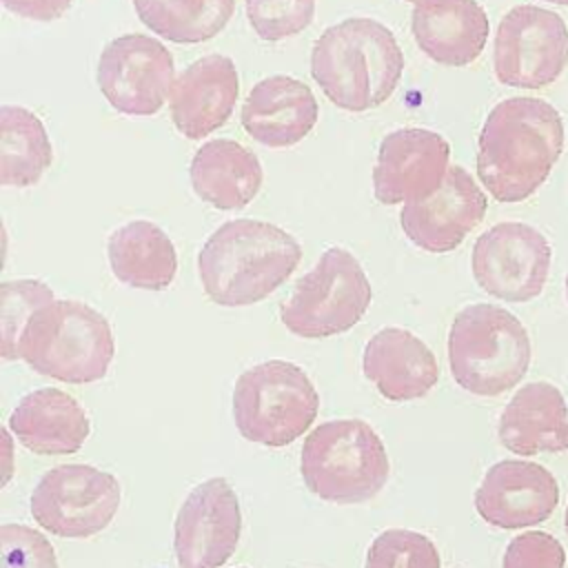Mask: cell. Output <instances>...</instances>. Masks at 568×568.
Masks as SVG:
<instances>
[{"label":"cell","instance_id":"obj_17","mask_svg":"<svg viewBox=\"0 0 568 568\" xmlns=\"http://www.w3.org/2000/svg\"><path fill=\"white\" fill-rule=\"evenodd\" d=\"M240 93L235 62L222 53H209L191 62L173 82L169 113L175 129L200 140L224 126Z\"/></svg>","mask_w":568,"mask_h":568},{"label":"cell","instance_id":"obj_1","mask_svg":"<svg viewBox=\"0 0 568 568\" xmlns=\"http://www.w3.org/2000/svg\"><path fill=\"white\" fill-rule=\"evenodd\" d=\"M564 151V120L541 98H506L484 120L477 173L497 202L530 197Z\"/></svg>","mask_w":568,"mask_h":568},{"label":"cell","instance_id":"obj_25","mask_svg":"<svg viewBox=\"0 0 568 568\" xmlns=\"http://www.w3.org/2000/svg\"><path fill=\"white\" fill-rule=\"evenodd\" d=\"M53 162V146L42 120L18 104L0 106V184L33 186Z\"/></svg>","mask_w":568,"mask_h":568},{"label":"cell","instance_id":"obj_13","mask_svg":"<svg viewBox=\"0 0 568 568\" xmlns=\"http://www.w3.org/2000/svg\"><path fill=\"white\" fill-rule=\"evenodd\" d=\"M242 530L240 501L224 477L197 484L175 517V557L180 568H220L235 552Z\"/></svg>","mask_w":568,"mask_h":568},{"label":"cell","instance_id":"obj_20","mask_svg":"<svg viewBox=\"0 0 568 568\" xmlns=\"http://www.w3.org/2000/svg\"><path fill=\"white\" fill-rule=\"evenodd\" d=\"M413 38L422 53L444 67H466L488 40V16L477 0H433L415 4Z\"/></svg>","mask_w":568,"mask_h":568},{"label":"cell","instance_id":"obj_29","mask_svg":"<svg viewBox=\"0 0 568 568\" xmlns=\"http://www.w3.org/2000/svg\"><path fill=\"white\" fill-rule=\"evenodd\" d=\"M253 31L266 42L302 33L315 16V0H244Z\"/></svg>","mask_w":568,"mask_h":568},{"label":"cell","instance_id":"obj_7","mask_svg":"<svg viewBox=\"0 0 568 568\" xmlns=\"http://www.w3.org/2000/svg\"><path fill=\"white\" fill-rule=\"evenodd\" d=\"M320 395L293 362L268 359L244 371L233 388V419L240 435L260 446L293 444L317 417Z\"/></svg>","mask_w":568,"mask_h":568},{"label":"cell","instance_id":"obj_36","mask_svg":"<svg viewBox=\"0 0 568 568\" xmlns=\"http://www.w3.org/2000/svg\"><path fill=\"white\" fill-rule=\"evenodd\" d=\"M566 297H568V275H566Z\"/></svg>","mask_w":568,"mask_h":568},{"label":"cell","instance_id":"obj_23","mask_svg":"<svg viewBox=\"0 0 568 568\" xmlns=\"http://www.w3.org/2000/svg\"><path fill=\"white\" fill-rule=\"evenodd\" d=\"M193 191L220 211L244 209L260 191L264 173L257 155L235 140L202 144L189 166Z\"/></svg>","mask_w":568,"mask_h":568},{"label":"cell","instance_id":"obj_18","mask_svg":"<svg viewBox=\"0 0 568 568\" xmlns=\"http://www.w3.org/2000/svg\"><path fill=\"white\" fill-rule=\"evenodd\" d=\"M320 106L308 84L291 75L260 80L242 104L240 120L246 133L268 146L284 149L302 142L317 124Z\"/></svg>","mask_w":568,"mask_h":568},{"label":"cell","instance_id":"obj_19","mask_svg":"<svg viewBox=\"0 0 568 568\" xmlns=\"http://www.w3.org/2000/svg\"><path fill=\"white\" fill-rule=\"evenodd\" d=\"M362 371L390 402L419 399L439 377L435 353L415 333L399 326H384L366 342Z\"/></svg>","mask_w":568,"mask_h":568},{"label":"cell","instance_id":"obj_16","mask_svg":"<svg viewBox=\"0 0 568 568\" xmlns=\"http://www.w3.org/2000/svg\"><path fill=\"white\" fill-rule=\"evenodd\" d=\"M559 501L555 475L535 462L501 459L493 464L475 490L479 517L504 530L546 521Z\"/></svg>","mask_w":568,"mask_h":568},{"label":"cell","instance_id":"obj_8","mask_svg":"<svg viewBox=\"0 0 568 568\" xmlns=\"http://www.w3.org/2000/svg\"><path fill=\"white\" fill-rule=\"evenodd\" d=\"M373 286L359 260L342 248H326L297 280L280 320L297 337L320 339L351 331L368 311Z\"/></svg>","mask_w":568,"mask_h":568},{"label":"cell","instance_id":"obj_3","mask_svg":"<svg viewBox=\"0 0 568 568\" xmlns=\"http://www.w3.org/2000/svg\"><path fill=\"white\" fill-rule=\"evenodd\" d=\"M404 53L395 33L373 18H346L313 44L311 73L324 95L344 111L382 106L397 89Z\"/></svg>","mask_w":568,"mask_h":568},{"label":"cell","instance_id":"obj_31","mask_svg":"<svg viewBox=\"0 0 568 568\" xmlns=\"http://www.w3.org/2000/svg\"><path fill=\"white\" fill-rule=\"evenodd\" d=\"M566 550L557 537L541 530L521 532L506 546L501 568H564Z\"/></svg>","mask_w":568,"mask_h":568},{"label":"cell","instance_id":"obj_21","mask_svg":"<svg viewBox=\"0 0 568 568\" xmlns=\"http://www.w3.org/2000/svg\"><path fill=\"white\" fill-rule=\"evenodd\" d=\"M9 430L36 455H73L87 442L91 424L75 397L44 386L18 402L9 415Z\"/></svg>","mask_w":568,"mask_h":568},{"label":"cell","instance_id":"obj_9","mask_svg":"<svg viewBox=\"0 0 568 568\" xmlns=\"http://www.w3.org/2000/svg\"><path fill=\"white\" fill-rule=\"evenodd\" d=\"M31 517L47 532L84 539L102 532L120 506L115 475L89 464L47 470L31 493Z\"/></svg>","mask_w":568,"mask_h":568},{"label":"cell","instance_id":"obj_6","mask_svg":"<svg viewBox=\"0 0 568 568\" xmlns=\"http://www.w3.org/2000/svg\"><path fill=\"white\" fill-rule=\"evenodd\" d=\"M300 473L324 501L362 504L373 499L390 475L384 442L364 419H331L302 444Z\"/></svg>","mask_w":568,"mask_h":568},{"label":"cell","instance_id":"obj_27","mask_svg":"<svg viewBox=\"0 0 568 568\" xmlns=\"http://www.w3.org/2000/svg\"><path fill=\"white\" fill-rule=\"evenodd\" d=\"M0 328H2V357L18 359L20 357V339L22 333L44 304L53 302V291L40 280H7L0 284Z\"/></svg>","mask_w":568,"mask_h":568},{"label":"cell","instance_id":"obj_26","mask_svg":"<svg viewBox=\"0 0 568 568\" xmlns=\"http://www.w3.org/2000/svg\"><path fill=\"white\" fill-rule=\"evenodd\" d=\"M144 27L175 44L215 38L233 18L235 0H133Z\"/></svg>","mask_w":568,"mask_h":568},{"label":"cell","instance_id":"obj_35","mask_svg":"<svg viewBox=\"0 0 568 568\" xmlns=\"http://www.w3.org/2000/svg\"><path fill=\"white\" fill-rule=\"evenodd\" d=\"M566 532H568V506H566Z\"/></svg>","mask_w":568,"mask_h":568},{"label":"cell","instance_id":"obj_22","mask_svg":"<svg viewBox=\"0 0 568 568\" xmlns=\"http://www.w3.org/2000/svg\"><path fill=\"white\" fill-rule=\"evenodd\" d=\"M499 442L515 455L568 450V406L548 382L524 384L499 417Z\"/></svg>","mask_w":568,"mask_h":568},{"label":"cell","instance_id":"obj_4","mask_svg":"<svg viewBox=\"0 0 568 568\" xmlns=\"http://www.w3.org/2000/svg\"><path fill=\"white\" fill-rule=\"evenodd\" d=\"M115 339L109 320L78 300H53L33 313L20 357L40 375L64 384L102 379L113 362Z\"/></svg>","mask_w":568,"mask_h":568},{"label":"cell","instance_id":"obj_11","mask_svg":"<svg viewBox=\"0 0 568 568\" xmlns=\"http://www.w3.org/2000/svg\"><path fill=\"white\" fill-rule=\"evenodd\" d=\"M552 251L541 231L524 222H501L484 231L470 255L473 277L504 302H530L550 275Z\"/></svg>","mask_w":568,"mask_h":568},{"label":"cell","instance_id":"obj_28","mask_svg":"<svg viewBox=\"0 0 568 568\" xmlns=\"http://www.w3.org/2000/svg\"><path fill=\"white\" fill-rule=\"evenodd\" d=\"M366 568H442L437 546L422 532L388 528L366 552Z\"/></svg>","mask_w":568,"mask_h":568},{"label":"cell","instance_id":"obj_15","mask_svg":"<svg viewBox=\"0 0 568 568\" xmlns=\"http://www.w3.org/2000/svg\"><path fill=\"white\" fill-rule=\"evenodd\" d=\"M486 209L488 197L473 175L462 166H450L437 191L402 206L399 224L417 248L448 253L484 220Z\"/></svg>","mask_w":568,"mask_h":568},{"label":"cell","instance_id":"obj_34","mask_svg":"<svg viewBox=\"0 0 568 568\" xmlns=\"http://www.w3.org/2000/svg\"><path fill=\"white\" fill-rule=\"evenodd\" d=\"M406 2H413V4H422V2H433V0H406Z\"/></svg>","mask_w":568,"mask_h":568},{"label":"cell","instance_id":"obj_5","mask_svg":"<svg viewBox=\"0 0 568 568\" xmlns=\"http://www.w3.org/2000/svg\"><path fill=\"white\" fill-rule=\"evenodd\" d=\"M530 355L528 331L501 306H464L450 324V373L473 395L497 397L515 388L530 366Z\"/></svg>","mask_w":568,"mask_h":568},{"label":"cell","instance_id":"obj_30","mask_svg":"<svg viewBox=\"0 0 568 568\" xmlns=\"http://www.w3.org/2000/svg\"><path fill=\"white\" fill-rule=\"evenodd\" d=\"M0 544V568H58L49 539L24 524H2Z\"/></svg>","mask_w":568,"mask_h":568},{"label":"cell","instance_id":"obj_14","mask_svg":"<svg viewBox=\"0 0 568 568\" xmlns=\"http://www.w3.org/2000/svg\"><path fill=\"white\" fill-rule=\"evenodd\" d=\"M450 144L430 129L406 126L379 142L373 195L379 204H410L439 189L448 173Z\"/></svg>","mask_w":568,"mask_h":568},{"label":"cell","instance_id":"obj_33","mask_svg":"<svg viewBox=\"0 0 568 568\" xmlns=\"http://www.w3.org/2000/svg\"><path fill=\"white\" fill-rule=\"evenodd\" d=\"M546 2H552V4H564V7H568V0H546Z\"/></svg>","mask_w":568,"mask_h":568},{"label":"cell","instance_id":"obj_32","mask_svg":"<svg viewBox=\"0 0 568 568\" xmlns=\"http://www.w3.org/2000/svg\"><path fill=\"white\" fill-rule=\"evenodd\" d=\"M73 0H2V7L16 16L36 22H53L67 13Z\"/></svg>","mask_w":568,"mask_h":568},{"label":"cell","instance_id":"obj_12","mask_svg":"<svg viewBox=\"0 0 568 568\" xmlns=\"http://www.w3.org/2000/svg\"><path fill=\"white\" fill-rule=\"evenodd\" d=\"M98 87L106 102L124 115H153L175 82L173 55L144 33L113 38L100 53Z\"/></svg>","mask_w":568,"mask_h":568},{"label":"cell","instance_id":"obj_10","mask_svg":"<svg viewBox=\"0 0 568 568\" xmlns=\"http://www.w3.org/2000/svg\"><path fill=\"white\" fill-rule=\"evenodd\" d=\"M568 64V27L550 9L513 7L497 27L493 69L506 87L541 89L555 82Z\"/></svg>","mask_w":568,"mask_h":568},{"label":"cell","instance_id":"obj_2","mask_svg":"<svg viewBox=\"0 0 568 568\" xmlns=\"http://www.w3.org/2000/svg\"><path fill=\"white\" fill-rule=\"evenodd\" d=\"M302 260L300 242L264 220H231L215 229L197 255L206 297L220 306H248L280 288Z\"/></svg>","mask_w":568,"mask_h":568},{"label":"cell","instance_id":"obj_24","mask_svg":"<svg viewBox=\"0 0 568 568\" xmlns=\"http://www.w3.org/2000/svg\"><path fill=\"white\" fill-rule=\"evenodd\" d=\"M106 257L118 282L142 291H164L178 275V251L151 220L118 226L106 242Z\"/></svg>","mask_w":568,"mask_h":568}]
</instances>
